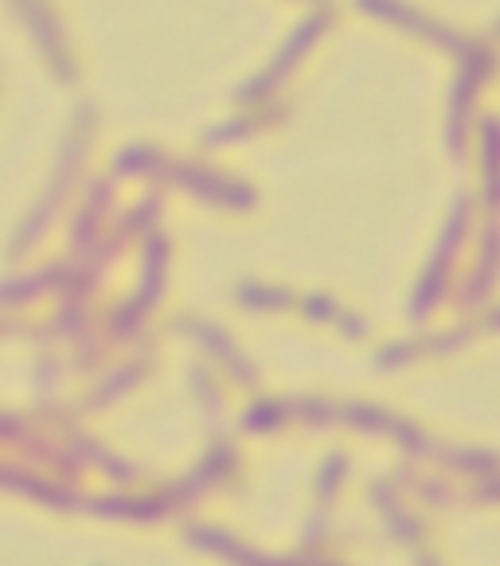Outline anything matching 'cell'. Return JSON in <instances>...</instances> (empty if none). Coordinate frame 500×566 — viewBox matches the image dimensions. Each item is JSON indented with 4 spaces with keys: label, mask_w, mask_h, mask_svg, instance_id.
<instances>
[{
    "label": "cell",
    "mask_w": 500,
    "mask_h": 566,
    "mask_svg": "<svg viewBox=\"0 0 500 566\" xmlns=\"http://www.w3.org/2000/svg\"><path fill=\"white\" fill-rule=\"evenodd\" d=\"M20 9V17L28 20V24L35 28V35H40V43L51 51V59L59 63V75H71L67 71V59H63V40H59V24L51 20V12L43 9V0H12Z\"/></svg>",
    "instance_id": "3"
},
{
    "label": "cell",
    "mask_w": 500,
    "mask_h": 566,
    "mask_svg": "<svg viewBox=\"0 0 500 566\" xmlns=\"http://www.w3.org/2000/svg\"><path fill=\"white\" fill-rule=\"evenodd\" d=\"M497 32H500V20H497Z\"/></svg>",
    "instance_id": "4"
},
{
    "label": "cell",
    "mask_w": 500,
    "mask_h": 566,
    "mask_svg": "<svg viewBox=\"0 0 500 566\" xmlns=\"http://www.w3.org/2000/svg\"><path fill=\"white\" fill-rule=\"evenodd\" d=\"M356 9H364L367 17L387 20V24L407 28V32L426 35L430 43H438V48H446V51H458V55H466V48H469L466 35L446 28L442 20H430L423 9H410V4H403V0H356Z\"/></svg>",
    "instance_id": "1"
},
{
    "label": "cell",
    "mask_w": 500,
    "mask_h": 566,
    "mask_svg": "<svg viewBox=\"0 0 500 566\" xmlns=\"http://www.w3.org/2000/svg\"><path fill=\"white\" fill-rule=\"evenodd\" d=\"M329 24H333V20H329V12H313V17H305V20H301V24L290 32V40H285V48L278 51L274 67H270L267 75H259V78H254V83L247 86V94L270 91V86H274V83H282V78L290 75V67H293V63H298V59L305 55V51L313 48V43H317V35L325 32Z\"/></svg>",
    "instance_id": "2"
}]
</instances>
